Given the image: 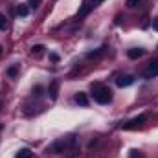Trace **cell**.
<instances>
[{
    "label": "cell",
    "mask_w": 158,
    "mask_h": 158,
    "mask_svg": "<svg viewBox=\"0 0 158 158\" xmlns=\"http://www.w3.org/2000/svg\"><path fill=\"white\" fill-rule=\"evenodd\" d=\"M92 90H94V101H98L99 105H107V103H110V99H112V92H110L107 86L92 85Z\"/></svg>",
    "instance_id": "1"
},
{
    "label": "cell",
    "mask_w": 158,
    "mask_h": 158,
    "mask_svg": "<svg viewBox=\"0 0 158 158\" xmlns=\"http://www.w3.org/2000/svg\"><path fill=\"white\" fill-rule=\"evenodd\" d=\"M74 143H76V138H74V136L64 138V140H59V142H55V143H52V145L48 147V153H64V151L70 149Z\"/></svg>",
    "instance_id": "2"
},
{
    "label": "cell",
    "mask_w": 158,
    "mask_h": 158,
    "mask_svg": "<svg viewBox=\"0 0 158 158\" xmlns=\"http://www.w3.org/2000/svg\"><path fill=\"white\" fill-rule=\"evenodd\" d=\"M145 116L143 114H140V116H136V118L129 119V121H125L123 125H121V129H125V131H131V129H138V127H142L143 123H145Z\"/></svg>",
    "instance_id": "3"
},
{
    "label": "cell",
    "mask_w": 158,
    "mask_h": 158,
    "mask_svg": "<svg viewBox=\"0 0 158 158\" xmlns=\"http://www.w3.org/2000/svg\"><path fill=\"white\" fill-rule=\"evenodd\" d=\"M158 76V59H153L149 64H147V68L143 70V77L145 79H153Z\"/></svg>",
    "instance_id": "4"
},
{
    "label": "cell",
    "mask_w": 158,
    "mask_h": 158,
    "mask_svg": "<svg viewBox=\"0 0 158 158\" xmlns=\"http://www.w3.org/2000/svg\"><path fill=\"white\" fill-rule=\"evenodd\" d=\"M134 83V76H121V77L116 79V85L119 88H125V86H131Z\"/></svg>",
    "instance_id": "5"
},
{
    "label": "cell",
    "mask_w": 158,
    "mask_h": 158,
    "mask_svg": "<svg viewBox=\"0 0 158 158\" xmlns=\"http://www.w3.org/2000/svg\"><path fill=\"white\" fill-rule=\"evenodd\" d=\"M48 94L52 99H57V94H59V83L57 81H52L50 86H48Z\"/></svg>",
    "instance_id": "6"
},
{
    "label": "cell",
    "mask_w": 158,
    "mask_h": 158,
    "mask_svg": "<svg viewBox=\"0 0 158 158\" xmlns=\"http://www.w3.org/2000/svg\"><path fill=\"white\" fill-rule=\"evenodd\" d=\"M143 53H145V50H142V48H131V50L127 52V55H129L131 59H140Z\"/></svg>",
    "instance_id": "7"
},
{
    "label": "cell",
    "mask_w": 158,
    "mask_h": 158,
    "mask_svg": "<svg viewBox=\"0 0 158 158\" xmlns=\"http://www.w3.org/2000/svg\"><path fill=\"white\" fill-rule=\"evenodd\" d=\"M76 101H77L81 107H86V105H88V98H86L85 92H77V94H76Z\"/></svg>",
    "instance_id": "8"
},
{
    "label": "cell",
    "mask_w": 158,
    "mask_h": 158,
    "mask_svg": "<svg viewBox=\"0 0 158 158\" xmlns=\"http://www.w3.org/2000/svg\"><path fill=\"white\" fill-rule=\"evenodd\" d=\"M17 13H19V17H28V15H30V7H28L26 4H20V6L17 7Z\"/></svg>",
    "instance_id": "9"
},
{
    "label": "cell",
    "mask_w": 158,
    "mask_h": 158,
    "mask_svg": "<svg viewBox=\"0 0 158 158\" xmlns=\"http://www.w3.org/2000/svg\"><path fill=\"white\" fill-rule=\"evenodd\" d=\"M33 156V153L30 151V149H20L17 155H15V158H31Z\"/></svg>",
    "instance_id": "10"
},
{
    "label": "cell",
    "mask_w": 158,
    "mask_h": 158,
    "mask_svg": "<svg viewBox=\"0 0 158 158\" xmlns=\"http://www.w3.org/2000/svg\"><path fill=\"white\" fill-rule=\"evenodd\" d=\"M42 52H44V46H42V44H35V46L31 48V53H33L35 57H40Z\"/></svg>",
    "instance_id": "11"
},
{
    "label": "cell",
    "mask_w": 158,
    "mask_h": 158,
    "mask_svg": "<svg viewBox=\"0 0 158 158\" xmlns=\"http://www.w3.org/2000/svg\"><path fill=\"white\" fill-rule=\"evenodd\" d=\"M7 28V19H6V15H0V30L4 31Z\"/></svg>",
    "instance_id": "12"
},
{
    "label": "cell",
    "mask_w": 158,
    "mask_h": 158,
    "mask_svg": "<svg viewBox=\"0 0 158 158\" xmlns=\"http://www.w3.org/2000/svg\"><path fill=\"white\" fill-rule=\"evenodd\" d=\"M17 72H19V66L15 64V66H11V68L7 70V76H9V77H15V76H17Z\"/></svg>",
    "instance_id": "13"
},
{
    "label": "cell",
    "mask_w": 158,
    "mask_h": 158,
    "mask_svg": "<svg viewBox=\"0 0 158 158\" xmlns=\"http://www.w3.org/2000/svg\"><path fill=\"white\" fill-rule=\"evenodd\" d=\"M138 2H140V0H127V6H129V7H136Z\"/></svg>",
    "instance_id": "14"
},
{
    "label": "cell",
    "mask_w": 158,
    "mask_h": 158,
    "mask_svg": "<svg viewBox=\"0 0 158 158\" xmlns=\"http://www.w3.org/2000/svg\"><path fill=\"white\" fill-rule=\"evenodd\" d=\"M131 158H143L140 155V151H131Z\"/></svg>",
    "instance_id": "15"
},
{
    "label": "cell",
    "mask_w": 158,
    "mask_h": 158,
    "mask_svg": "<svg viewBox=\"0 0 158 158\" xmlns=\"http://www.w3.org/2000/svg\"><path fill=\"white\" fill-rule=\"evenodd\" d=\"M30 6H31V7H39L40 0H30Z\"/></svg>",
    "instance_id": "16"
},
{
    "label": "cell",
    "mask_w": 158,
    "mask_h": 158,
    "mask_svg": "<svg viewBox=\"0 0 158 158\" xmlns=\"http://www.w3.org/2000/svg\"><path fill=\"white\" fill-rule=\"evenodd\" d=\"M50 59H52L53 63H57V61H59V55H57V53H50Z\"/></svg>",
    "instance_id": "17"
},
{
    "label": "cell",
    "mask_w": 158,
    "mask_h": 158,
    "mask_svg": "<svg viewBox=\"0 0 158 158\" xmlns=\"http://www.w3.org/2000/svg\"><path fill=\"white\" fill-rule=\"evenodd\" d=\"M153 28L158 31V19H153Z\"/></svg>",
    "instance_id": "18"
},
{
    "label": "cell",
    "mask_w": 158,
    "mask_h": 158,
    "mask_svg": "<svg viewBox=\"0 0 158 158\" xmlns=\"http://www.w3.org/2000/svg\"><path fill=\"white\" fill-rule=\"evenodd\" d=\"M0 55H2V44H0Z\"/></svg>",
    "instance_id": "19"
}]
</instances>
